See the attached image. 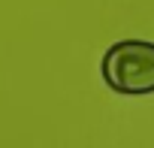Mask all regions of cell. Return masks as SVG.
<instances>
[{"instance_id":"6da1fadb","label":"cell","mask_w":154,"mask_h":148,"mask_svg":"<svg viewBox=\"0 0 154 148\" xmlns=\"http://www.w3.org/2000/svg\"><path fill=\"white\" fill-rule=\"evenodd\" d=\"M100 76L106 88L118 97H148L154 94V42L148 39H118L103 51Z\"/></svg>"}]
</instances>
